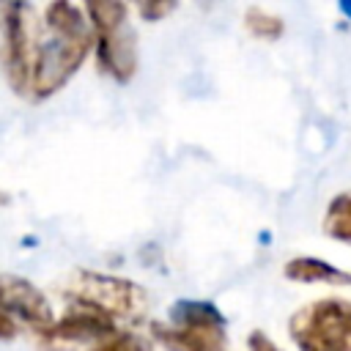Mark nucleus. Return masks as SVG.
Returning a JSON list of instances; mask_svg holds the SVG:
<instances>
[{
	"instance_id": "14",
	"label": "nucleus",
	"mask_w": 351,
	"mask_h": 351,
	"mask_svg": "<svg viewBox=\"0 0 351 351\" xmlns=\"http://www.w3.org/2000/svg\"><path fill=\"white\" fill-rule=\"evenodd\" d=\"M247 346H250V351H282L266 332H261V329H255V332H250V337H247Z\"/></svg>"
},
{
	"instance_id": "5",
	"label": "nucleus",
	"mask_w": 351,
	"mask_h": 351,
	"mask_svg": "<svg viewBox=\"0 0 351 351\" xmlns=\"http://www.w3.org/2000/svg\"><path fill=\"white\" fill-rule=\"evenodd\" d=\"M25 11L27 8L19 3L0 5V58L5 77L16 93H25L33 80V52Z\"/></svg>"
},
{
	"instance_id": "7",
	"label": "nucleus",
	"mask_w": 351,
	"mask_h": 351,
	"mask_svg": "<svg viewBox=\"0 0 351 351\" xmlns=\"http://www.w3.org/2000/svg\"><path fill=\"white\" fill-rule=\"evenodd\" d=\"M47 343H88V340H107L115 335V321L104 313L74 304L60 321H55L49 329L38 332Z\"/></svg>"
},
{
	"instance_id": "13",
	"label": "nucleus",
	"mask_w": 351,
	"mask_h": 351,
	"mask_svg": "<svg viewBox=\"0 0 351 351\" xmlns=\"http://www.w3.org/2000/svg\"><path fill=\"white\" fill-rule=\"evenodd\" d=\"M90 351H151L148 343L143 337H137L134 332H115L112 337L96 343Z\"/></svg>"
},
{
	"instance_id": "6",
	"label": "nucleus",
	"mask_w": 351,
	"mask_h": 351,
	"mask_svg": "<svg viewBox=\"0 0 351 351\" xmlns=\"http://www.w3.org/2000/svg\"><path fill=\"white\" fill-rule=\"evenodd\" d=\"M0 313L22 318L36 332H44L55 324L47 296L30 280H22L16 274H0Z\"/></svg>"
},
{
	"instance_id": "3",
	"label": "nucleus",
	"mask_w": 351,
	"mask_h": 351,
	"mask_svg": "<svg viewBox=\"0 0 351 351\" xmlns=\"http://www.w3.org/2000/svg\"><path fill=\"white\" fill-rule=\"evenodd\" d=\"M299 351H351V302L326 296L304 304L288 321Z\"/></svg>"
},
{
	"instance_id": "1",
	"label": "nucleus",
	"mask_w": 351,
	"mask_h": 351,
	"mask_svg": "<svg viewBox=\"0 0 351 351\" xmlns=\"http://www.w3.org/2000/svg\"><path fill=\"white\" fill-rule=\"evenodd\" d=\"M96 47L93 25L74 3H52L44 11V30L33 47V96L47 99L60 90Z\"/></svg>"
},
{
	"instance_id": "16",
	"label": "nucleus",
	"mask_w": 351,
	"mask_h": 351,
	"mask_svg": "<svg viewBox=\"0 0 351 351\" xmlns=\"http://www.w3.org/2000/svg\"><path fill=\"white\" fill-rule=\"evenodd\" d=\"M16 335V321L5 313H0V340H11Z\"/></svg>"
},
{
	"instance_id": "15",
	"label": "nucleus",
	"mask_w": 351,
	"mask_h": 351,
	"mask_svg": "<svg viewBox=\"0 0 351 351\" xmlns=\"http://www.w3.org/2000/svg\"><path fill=\"white\" fill-rule=\"evenodd\" d=\"M137 11L145 16V19H159V16H165L167 11H173V3H143V5H137Z\"/></svg>"
},
{
	"instance_id": "9",
	"label": "nucleus",
	"mask_w": 351,
	"mask_h": 351,
	"mask_svg": "<svg viewBox=\"0 0 351 351\" xmlns=\"http://www.w3.org/2000/svg\"><path fill=\"white\" fill-rule=\"evenodd\" d=\"M282 274L288 280H296V282H326V285H351V274L321 261V258H310V255H302V258H291L282 269Z\"/></svg>"
},
{
	"instance_id": "11",
	"label": "nucleus",
	"mask_w": 351,
	"mask_h": 351,
	"mask_svg": "<svg viewBox=\"0 0 351 351\" xmlns=\"http://www.w3.org/2000/svg\"><path fill=\"white\" fill-rule=\"evenodd\" d=\"M170 324H225V315L211 302L184 299L170 310Z\"/></svg>"
},
{
	"instance_id": "4",
	"label": "nucleus",
	"mask_w": 351,
	"mask_h": 351,
	"mask_svg": "<svg viewBox=\"0 0 351 351\" xmlns=\"http://www.w3.org/2000/svg\"><path fill=\"white\" fill-rule=\"evenodd\" d=\"M69 296L74 304L93 307L104 313L107 318H132L137 321L145 313V291L137 282L110 277V274H96V271H82L80 280L69 288Z\"/></svg>"
},
{
	"instance_id": "2",
	"label": "nucleus",
	"mask_w": 351,
	"mask_h": 351,
	"mask_svg": "<svg viewBox=\"0 0 351 351\" xmlns=\"http://www.w3.org/2000/svg\"><path fill=\"white\" fill-rule=\"evenodd\" d=\"M85 14L93 25L96 55L101 71H107L118 82H129L137 71V44L129 30V5L123 3H88Z\"/></svg>"
},
{
	"instance_id": "12",
	"label": "nucleus",
	"mask_w": 351,
	"mask_h": 351,
	"mask_svg": "<svg viewBox=\"0 0 351 351\" xmlns=\"http://www.w3.org/2000/svg\"><path fill=\"white\" fill-rule=\"evenodd\" d=\"M244 27H247L252 36L263 38V41H274V38L282 36V27H285V25H282V19H280L277 14H269V11L258 8V5H252V8L244 11Z\"/></svg>"
},
{
	"instance_id": "8",
	"label": "nucleus",
	"mask_w": 351,
	"mask_h": 351,
	"mask_svg": "<svg viewBox=\"0 0 351 351\" xmlns=\"http://www.w3.org/2000/svg\"><path fill=\"white\" fill-rule=\"evenodd\" d=\"M154 337L167 351H225V324H154Z\"/></svg>"
},
{
	"instance_id": "10",
	"label": "nucleus",
	"mask_w": 351,
	"mask_h": 351,
	"mask_svg": "<svg viewBox=\"0 0 351 351\" xmlns=\"http://www.w3.org/2000/svg\"><path fill=\"white\" fill-rule=\"evenodd\" d=\"M324 233L343 244H351V192L332 197L324 214Z\"/></svg>"
}]
</instances>
